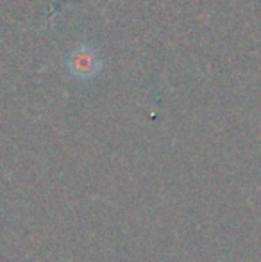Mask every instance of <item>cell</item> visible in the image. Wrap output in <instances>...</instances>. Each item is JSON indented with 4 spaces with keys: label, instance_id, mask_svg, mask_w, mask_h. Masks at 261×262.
<instances>
[{
    "label": "cell",
    "instance_id": "6da1fadb",
    "mask_svg": "<svg viewBox=\"0 0 261 262\" xmlns=\"http://www.w3.org/2000/svg\"><path fill=\"white\" fill-rule=\"evenodd\" d=\"M68 64L70 72L79 79H88L101 70V61H98L97 52L86 45H81L79 49L73 50L68 59Z\"/></svg>",
    "mask_w": 261,
    "mask_h": 262
}]
</instances>
